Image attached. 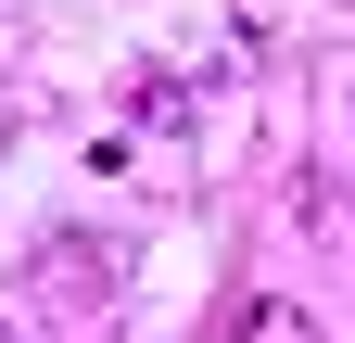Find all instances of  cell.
Returning a JSON list of instances; mask_svg holds the SVG:
<instances>
[{"mask_svg":"<svg viewBox=\"0 0 355 343\" xmlns=\"http://www.w3.org/2000/svg\"><path fill=\"white\" fill-rule=\"evenodd\" d=\"M343 115H355V90H343Z\"/></svg>","mask_w":355,"mask_h":343,"instance_id":"obj_2","label":"cell"},{"mask_svg":"<svg viewBox=\"0 0 355 343\" xmlns=\"http://www.w3.org/2000/svg\"><path fill=\"white\" fill-rule=\"evenodd\" d=\"M229 343H318V318H304L292 292H254V306L229 318Z\"/></svg>","mask_w":355,"mask_h":343,"instance_id":"obj_1","label":"cell"}]
</instances>
